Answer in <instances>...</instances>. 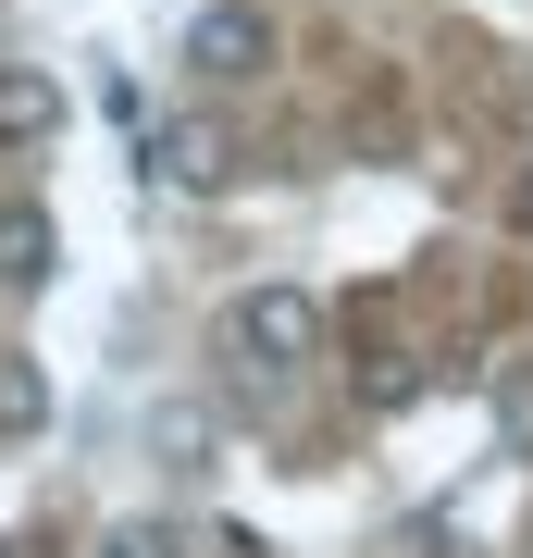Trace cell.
I'll list each match as a JSON object with an SVG mask.
<instances>
[{
    "instance_id": "3957f363",
    "label": "cell",
    "mask_w": 533,
    "mask_h": 558,
    "mask_svg": "<svg viewBox=\"0 0 533 558\" xmlns=\"http://www.w3.org/2000/svg\"><path fill=\"white\" fill-rule=\"evenodd\" d=\"M186 75L198 87H261V75H274V25H261V0H211V13L186 25Z\"/></svg>"
},
{
    "instance_id": "9c48e42d",
    "label": "cell",
    "mask_w": 533,
    "mask_h": 558,
    "mask_svg": "<svg viewBox=\"0 0 533 558\" xmlns=\"http://www.w3.org/2000/svg\"><path fill=\"white\" fill-rule=\"evenodd\" d=\"M521 223H533V174H521Z\"/></svg>"
},
{
    "instance_id": "30bf717a",
    "label": "cell",
    "mask_w": 533,
    "mask_h": 558,
    "mask_svg": "<svg viewBox=\"0 0 533 558\" xmlns=\"http://www.w3.org/2000/svg\"><path fill=\"white\" fill-rule=\"evenodd\" d=\"M223 558H261V546H223Z\"/></svg>"
},
{
    "instance_id": "8992f818",
    "label": "cell",
    "mask_w": 533,
    "mask_h": 558,
    "mask_svg": "<svg viewBox=\"0 0 533 558\" xmlns=\"http://www.w3.org/2000/svg\"><path fill=\"white\" fill-rule=\"evenodd\" d=\"M38 422H50V373L25 348H0V447H25Z\"/></svg>"
},
{
    "instance_id": "7a4b0ae2",
    "label": "cell",
    "mask_w": 533,
    "mask_h": 558,
    "mask_svg": "<svg viewBox=\"0 0 533 558\" xmlns=\"http://www.w3.org/2000/svg\"><path fill=\"white\" fill-rule=\"evenodd\" d=\"M137 161H149L161 186H174V199H223V186L249 174V137H237V124H223V112H161Z\"/></svg>"
},
{
    "instance_id": "52a82bcc",
    "label": "cell",
    "mask_w": 533,
    "mask_h": 558,
    "mask_svg": "<svg viewBox=\"0 0 533 558\" xmlns=\"http://www.w3.org/2000/svg\"><path fill=\"white\" fill-rule=\"evenodd\" d=\"M149 435H161V472H211V410H198V398H174Z\"/></svg>"
},
{
    "instance_id": "277c9868",
    "label": "cell",
    "mask_w": 533,
    "mask_h": 558,
    "mask_svg": "<svg viewBox=\"0 0 533 558\" xmlns=\"http://www.w3.org/2000/svg\"><path fill=\"white\" fill-rule=\"evenodd\" d=\"M50 274H62V223L38 199H0V299H38Z\"/></svg>"
},
{
    "instance_id": "ba28073f",
    "label": "cell",
    "mask_w": 533,
    "mask_h": 558,
    "mask_svg": "<svg viewBox=\"0 0 533 558\" xmlns=\"http://www.w3.org/2000/svg\"><path fill=\"white\" fill-rule=\"evenodd\" d=\"M496 447L533 459V360H509V373H496Z\"/></svg>"
},
{
    "instance_id": "6da1fadb",
    "label": "cell",
    "mask_w": 533,
    "mask_h": 558,
    "mask_svg": "<svg viewBox=\"0 0 533 558\" xmlns=\"http://www.w3.org/2000/svg\"><path fill=\"white\" fill-rule=\"evenodd\" d=\"M211 360L249 385V398H286V385L323 360V299H311V286H249V299H223Z\"/></svg>"
},
{
    "instance_id": "8fae6325",
    "label": "cell",
    "mask_w": 533,
    "mask_h": 558,
    "mask_svg": "<svg viewBox=\"0 0 533 558\" xmlns=\"http://www.w3.org/2000/svg\"><path fill=\"white\" fill-rule=\"evenodd\" d=\"M0 558H25V546H0Z\"/></svg>"
},
{
    "instance_id": "5b68a950",
    "label": "cell",
    "mask_w": 533,
    "mask_h": 558,
    "mask_svg": "<svg viewBox=\"0 0 533 558\" xmlns=\"http://www.w3.org/2000/svg\"><path fill=\"white\" fill-rule=\"evenodd\" d=\"M50 137H62V75L0 62V149H50Z\"/></svg>"
}]
</instances>
